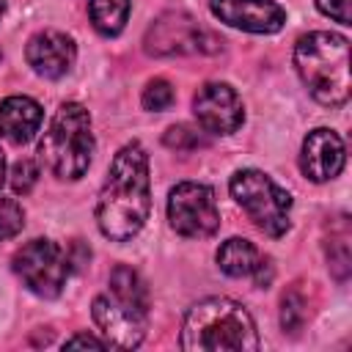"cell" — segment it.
Instances as JSON below:
<instances>
[{"instance_id": "1", "label": "cell", "mask_w": 352, "mask_h": 352, "mask_svg": "<svg viewBox=\"0 0 352 352\" xmlns=\"http://www.w3.org/2000/svg\"><path fill=\"white\" fill-rule=\"evenodd\" d=\"M151 212L148 157L140 143H126L110 162L96 201L99 231L113 242L132 239Z\"/></svg>"}, {"instance_id": "2", "label": "cell", "mask_w": 352, "mask_h": 352, "mask_svg": "<svg viewBox=\"0 0 352 352\" xmlns=\"http://www.w3.org/2000/svg\"><path fill=\"white\" fill-rule=\"evenodd\" d=\"M94 322L107 346L135 349L146 336L148 292L132 267H116L110 272V289L94 300Z\"/></svg>"}, {"instance_id": "3", "label": "cell", "mask_w": 352, "mask_h": 352, "mask_svg": "<svg viewBox=\"0 0 352 352\" xmlns=\"http://www.w3.org/2000/svg\"><path fill=\"white\" fill-rule=\"evenodd\" d=\"M182 349L217 352V349H258L253 316L228 297H209L192 305L182 324Z\"/></svg>"}, {"instance_id": "4", "label": "cell", "mask_w": 352, "mask_h": 352, "mask_svg": "<svg viewBox=\"0 0 352 352\" xmlns=\"http://www.w3.org/2000/svg\"><path fill=\"white\" fill-rule=\"evenodd\" d=\"M294 66L311 96L327 107L349 99V41L338 33L314 30L294 44Z\"/></svg>"}, {"instance_id": "5", "label": "cell", "mask_w": 352, "mask_h": 352, "mask_svg": "<svg viewBox=\"0 0 352 352\" xmlns=\"http://www.w3.org/2000/svg\"><path fill=\"white\" fill-rule=\"evenodd\" d=\"M38 154L52 176L69 182L80 179L94 160V135H91L88 110L77 102L60 104L38 143Z\"/></svg>"}, {"instance_id": "6", "label": "cell", "mask_w": 352, "mask_h": 352, "mask_svg": "<svg viewBox=\"0 0 352 352\" xmlns=\"http://www.w3.org/2000/svg\"><path fill=\"white\" fill-rule=\"evenodd\" d=\"M231 195L248 217L270 236H283L292 226V195L261 170H236L231 176Z\"/></svg>"}, {"instance_id": "7", "label": "cell", "mask_w": 352, "mask_h": 352, "mask_svg": "<svg viewBox=\"0 0 352 352\" xmlns=\"http://www.w3.org/2000/svg\"><path fill=\"white\" fill-rule=\"evenodd\" d=\"M72 270L69 253L52 239H30L14 253V272L38 297H58Z\"/></svg>"}, {"instance_id": "8", "label": "cell", "mask_w": 352, "mask_h": 352, "mask_svg": "<svg viewBox=\"0 0 352 352\" xmlns=\"http://www.w3.org/2000/svg\"><path fill=\"white\" fill-rule=\"evenodd\" d=\"M168 220L176 234L187 239L212 236L220 228V212L212 187L198 182H182L170 190L168 198Z\"/></svg>"}, {"instance_id": "9", "label": "cell", "mask_w": 352, "mask_h": 352, "mask_svg": "<svg viewBox=\"0 0 352 352\" xmlns=\"http://www.w3.org/2000/svg\"><path fill=\"white\" fill-rule=\"evenodd\" d=\"M146 50L154 55H195L220 50V38L198 25L190 14H162L146 33Z\"/></svg>"}, {"instance_id": "10", "label": "cell", "mask_w": 352, "mask_h": 352, "mask_svg": "<svg viewBox=\"0 0 352 352\" xmlns=\"http://www.w3.org/2000/svg\"><path fill=\"white\" fill-rule=\"evenodd\" d=\"M192 110H195L198 124L206 132H214V135L236 132L242 126V118H245L242 99L226 82H206V85H201L195 99H192Z\"/></svg>"}, {"instance_id": "11", "label": "cell", "mask_w": 352, "mask_h": 352, "mask_svg": "<svg viewBox=\"0 0 352 352\" xmlns=\"http://www.w3.org/2000/svg\"><path fill=\"white\" fill-rule=\"evenodd\" d=\"M212 14L248 33H278L286 25V11L275 0H212Z\"/></svg>"}, {"instance_id": "12", "label": "cell", "mask_w": 352, "mask_h": 352, "mask_svg": "<svg viewBox=\"0 0 352 352\" xmlns=\"http://www.w3.org/2000/svg\"><path fill=\"white\" fill-rule=\"evenodd\" d=\"M344 140L333 129H311L302 140L300 170L311 182H330L344 168Z\"/></svg>"}, {"instance_id": "13", "label": "cell", "mask_w": 352, "mask_h": 352, "mask_svg": "<svg viewBox=\"0 0 352 352\" xmlns=\"http://www.w3.org/2000/svg\"><path fill=\"white\" fill-rule=\"evenodd\" d=\"M25 58H28V63L33 66L36 74L50 77V80H58V77H63V74L74 66L77 47H74V41H72L66 33H60V30H41V33H36V36L28 41Z\"/></svg>"}, {"instance_id": "14", "label": "cell", "mask_w": 352, "mask_h": 352, "mask_svg": "<svg viewBox=\"0 0 352 352\" xmlns=\"http://www.w3.org/2000/svg\"><path fill=\"white\" fill-rule=\"evenodd\" d=\"M41 118V104L30 96H8L0 102V135L16 146L33 140Z\"/></svg>"}, {"instance_id": "15", "label": "cell", "mask_w": 352, "mask_h": 352, "mask_svg": "<svg viewBox=\"0 0 352 352\" xmlns=\"http://www.w3.org/2000/svg\"><path fill=\"white\" fill-rule=\"evenodd\" d=\"M261 258H264V256L258 253V248H256L253 242L242 239V236L226 239V242L220 245V250H217V264H220V270H223L226 275H231V278H248V275H253Z\"/></svg>"}, {"instance_id": "16", "label": "cell", "mask_w": 352, "mask_h": 352, "mask_svg": "<svg viewBox=\"0 0 352 352\" xmlns=\"http://www.w3.org/2000/svg\"><path fill=\"white\" fill-rule=\"evenodd\" d=\"M88 16L102 36H118L129 19V0H88Z\"/></svg>"}, {"instance_id": "17", "label": "cell", "mask_w": 352, "mask_h": 352, "mask_svg": "<svg viewBox=\"0 0 352 352\" xmlns=\"http://www.w3.org/2000/svg\"><path fill=\"white\" fill-rule=\"evenodd\" d=\"M162 140H165V146H168V148H176V151H195V148L206 146L204 135H201L198 129L187 126V124L170 126V129L165 132V138H162Z\"/></svg>"}, {"instance_id": "18", "label": "cell", "mask_w": 352, "mask_h": 352, "mask_svg": "<svg viewBox=\"0 0 352 352\" xmlns=\"http://www.w3.org/2000/svg\"><path fill=\"white\" fill-rule=\"evenodd\" d=\"M25 226V212L14 198H0V242L11 239L22 231Z\"/></svg>"}, {"instance_id": "19", "label": "cell", "mask_w": 352, "mask_h": 352, "mask_svg": "<svg viewBox=\"0 0 352 352\" xmlns=\"http://www.w3.org/2000/svg\"><path fill=\"white\" fill-rule=\"evenodd\" d=\"M173 99H176V94H173V88H170V82L168 80H151L146 88H143V107L146 110H168L170 104H173Z\"/></svg>"}, {"instance_id": "20", "label": "cell", "mask_w": 352, "mask_h": 352, "mask_svg": "<svg viewBox=\"0 0 352 352\" xmlns=\"http://www.w3.org/2000/svg\"><path fill=\"white\" fill-rule=\"evenodd\" d=\"M302 319H305V300L297 292L283 294V302H280V324H283V330L297 333L302 327Z\"/></svg>"}, {"instance_id": "21", "label": "cell", "mask_w": 352, "mask_h": 352, "mask_svg": "<svg viewBox=\"0 0 352 352\" xmlns=\"http://www.w3.org/2000/svg\"><path fill=\"white\" fill-rule=\"evenodd\" d=\"M38 182V168L33 160H16L11 168V187L16 195H28Z\"/></svg>"}, {"instance_id": "22", "label": "cell", "mask_w": 352, "mask_h": 352, "mask_svg": "<svg viewBox=\"0 0 352 352\" xmlns=\"http://www.w3.org/2000/svg\"><path fill=\"white\" fill-rule=\"evenodd\" d=\"M316 6L324 16L341 22V25H352V11H349L352 0H316Z\"/></svg>"}, {"instance_id": "23", "label": "cell", "mask_w": 352, "mask_h": 352, "mask_svg": "<svg viewBox=\"0 0 352 352\" xmlns=\"http://www.w3.org/2000/svg\"><path fill=\"white\" fill-rule=\"evenodd\" d=\"M102 349V346H107L104 341H99V338H94V336H88V333H77V336H72V338H66V344H63V349Z\"/></svg>"}, {"instance_id": "24", "label": "cell", "mask_w": 352, "mask_h": 352, "mask_svg": "<svg viewBox=\"0 0 352 352\" xmlns=\"http://www.w3.org/2000/svg\"><path fill=\"white\" fill-rule=\"evenodd\" d=\"M3 182H6V157L0 151V187H3Z\"/></svg>"}, {"instance_id": "25", "label": "cell", "mask_w": 352, "mask_h": 352, "mask_svg": "<svg viewBox=\"0 0 352 352\" xmlns=\"http://www.w3.org/2000/svg\"><path fill=\"white\" fill-rule=\"evenodd\" d=\"M3 11H6V0H0V16H3Z\"/></svg>"}]
</instances>
